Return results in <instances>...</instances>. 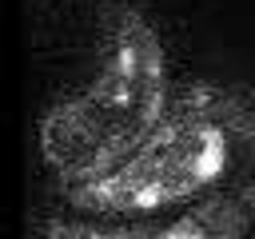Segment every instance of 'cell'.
Returning <instances> with one entry per match:
<instances>
[{"label": "cell", "instance_id": "7a4b0ae2", "mask_svg": "<svg viewBox=\"0 0 255 239\" xmlns=\"http://www.w3.org/2000/svg\"><path fill=\"white\" fill-rule=\"evenodd\" d=\"M251 131L255 120L239 96L215 84H183L171 92L159 123L120 167L64 191L92 215H151L211 191L227 175L239 139Z\"/></svg>", "mask_w": 255, "mask_h": 239}, {"label": "cell", "instance_id": "3957f363", "mask_svg": "<svg viewBox=\"0 0 255 239\" xmlns=\"http://www.w3.org/2000/svg\"><path fill=\"white\" fill-rule=\"evenodd\" d=\"M255 231V215L243 191H203L191 211L163 227V239H235Z\"/></svg>", "mask_w": 255, "mask_h": 239}, {"label": "cell", "instance_id": "277c9868", "mask_svg": "<svg viewBox=\"0 0 255 239\" xmlns=\"http://www.w3.org/2000/svg\"><path fill=\"white\" fill-rule=\"evenodd\" d=\"M247 195V203H251V215H255V191H243Z\"/></svg>", "mask_w": 255, "mask_h": 239}, {"label": "cell", "instance_id": "6da1fadb", "mask_svg": "<svg viewBox=\"0 0 255 239\" xmlns=\"http://www.w3.org/2000/svg\"><path fill=\"white\" fill-rule=\"evenodd\" d=\"M167 100L171 84L155 28L135 8H112L92 76L40 120V155L64 187L100 179L139 147Z\"/></svg>", "mask_w": 255, "mask_h": 239}]
</instances>
